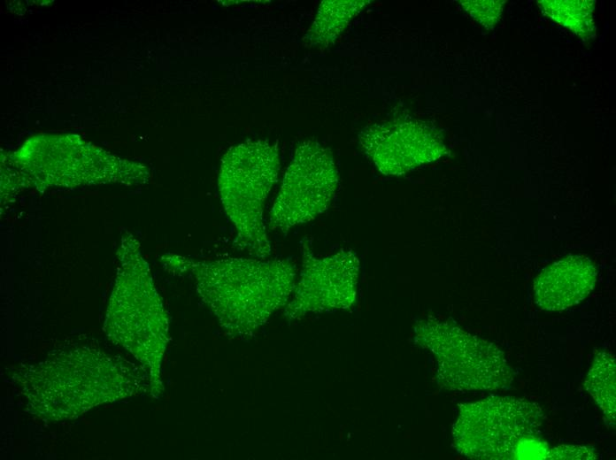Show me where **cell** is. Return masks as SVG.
<instances>
[{"label":"cell","instance_id":"6da1fadb","mask_svg":"<svg viewBox=\"0 0 616 460\" xmlns=\"http://www.w3.org/2000/svg\"><path fill=\"white\" fill-rule=\"evenodd\" d=\"M142 378L129 361L89 348L63 349L12 372L27 411L48 422L75 418L99 404L135 395L144 386Z\"/></svg>","mask_w":616,"mask_h":460},{"label":"cell","instance_id":"7a4b0ae2","mask_svg":"<svg viewBox=\"0 0 616 460\" xmlns=\"http://www.w3.org/2000/svg\"><path fill=\"white\" fill-rule=\"evenodd\" d=\"M164 266L190 272L203 301L231 337H246L287 304L296 267L288 259L227 258L196 261L166 254Z\"/></svg>","mask_w":616,"mask_h":460},{"label":"cell","instance_id":"3957f363","mask_svg":"<svg viewBox=\"0 0 616 460\" xmlns=\"http://www.w3.org/2000/svg\"><path fill=\"white\" fill-rule=\"evenodd\" d=\"M120 268L110 298L108 338L145 366L153 395L162 394L160 364L168 341V318L139 243L128 235L119 249Z\"/></svg>","mask_w":616,"mask_h":460},{"label":"cell","instance_id":"277c9868","mask_svg":"<svg viewBox=\"0 0 616 460\" xmlns=\"http://www.w3.org/2000/svg\"><path fill=\"white\" fill-rule=\"evenodd\" d=\"M544 414L535 402L512 396H489L459 405L452 436L457 450L480 460H558L560 447L542 436Z\"/></svg>","mask_w":616,"mask_h":460},{"label":"cell","instance_id":"5b68a950","mask_svg":"<svg viewBox=\"0 0 616 460\" xmlns=\"http://www.w3.org/2000/svg\"><path fill=\"white\" fill-rule=\"evenodd\" d=\"M279 170L278 147L266 140L236 144L221 159L218 187L224 211L235 227L233 246L258 258L271 254L263 211Z\"/></svg>","mask_w":616,"mask_h":460},{"label":"cell","instance_id":"8992f818","mask_svg":"<svg viewBox=\"0 0 616 460\" xmlns=\"http://www.w3.org/2000/svg\"><path fill=\"white\" fill-rule=\"evenodd\" d=\"M414 333L416 342L436 357L440 387L457 391L497 390L512 384L513 370L494 343L434 318L420 321Z\"/></svg>","mask_w":616,"mask_h":460},{"label":"cell","instance_id":"52a82bcc","mask_svg":"<svg viewBox=\"0 0 616 460\" xmlns=\"http://www.w3.org/2000/svg\"><path fill=\"white\" fill-rule=\"evenodd\" d=\"M338 172L328 149L314 140L296 147L270 211L269 228L287 233L312 221L329 207Z\"/></svg>","mask_w":616,"mask_h":460},{"label":"cell","instance_id":"ba28073f","mask_svg":"<svg viewBox=\"0 0 616 460\" xmlns=\"http://www.w3.org/2000/svg\"><path fill=\"white\" fill-rule=\"evenodd\" d=\"M303 269L285 317L296 319L308 313L350 309L356 301L359 260L350 249L318 257L311 242H302Z\"/></svg>","mask_w":616,"mask_h":460},{"label":"cell","instance_id":"9c48e42d","mask_svg":"<svg viewBox=\"0 0 616 460\" xmlns=\"http://www.w3.org/2000/svg\"><path fill=\"white\" fill-rule=\"evenodd\" d=\"M359 144L384 175H402L442 158L449 151L440 133L425 122L398 119L367 126Z\"/></svg>","mask_w":616,"mask_h":460},{"label":"cell","instance_id":"30bf717a","mask_svg":"<svg viewBox=\"0 0 616 460\" xmlns=\"http://www.w3.org/2000/svg\"><path fill=\"white\" fill-rule=\"evenodd\" d=\"M597 272L583 256H568L544 268L534 282L536 305L545 310H562L585 299L593 290Z\"/></svg>","mask_w":616,"mask_h":460},{"label":"cell","instance_id":"8fae6325","mask_svg":"<svg viewBox=\"0 0 616 460\" xmlns=\"http://www.w3.org/2000/svg\"><path fill=\"white\" fill-rule=\"evenodd\" d=\"M372 1L324 0L304 37L308 47H327L344 31L350 22Z\"/></svg>","mask_w":616,"mask_h":460},{"label":"cell","instance_id":"7c38bea8","mask_svg":"<svg viewBox=\"0 0 616 460\" xmlns=\"http://www.w3.org/2000/svg\"><path fill=\"white\" fill-rule=\"evenodd\" d=\"M615 357L610 352H598L584 381V387L603 411L605 420L614 427L616 414Z\"/></svg>","mask_w":616,"mask_h":460},{"label":"cell","instance_id":"4fadbf2b","mask_svg":"<svg viewBox=\"0 0 616 460\" xmlns=\"http://www.w3.org/2000/svg\"><path fill=\"white\" fill-rule=\"evenodd\" d=\"M537 4L548 17L567 27L582 40L595 38L594 1L542 0L537 1Z\"/></svg>","mask_w":616,"mask_h":460},{"label":"cell","instance_id":"5bb4252c","mask_svg":"<svg viewBox=\"0 0 616 460\" xmlns=\"http://www.w3.org/2000/svg\"><path fill=\"white\" fill-rule=\"evenodd\" d=\"M460 5L467 13L481 25L491 29L497 24L503 11L505 1H459Z\"/></svg>","mask_w":616,"mask_h":460}]
</instances>
